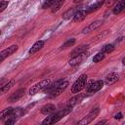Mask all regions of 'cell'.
Wrapping results in <instances>:
<instances>
[{
	"label": "cell",
	"instance_id": "cell-1",
	"mask_svg": "<svg viewBox=\"0 0 125 125\" xmlns=\"http://www.w3.org/2000/svg\"><path fill=\"white\" fill-rule=\"evenodd\" d=\"M71 109H72V107H69V106H67L66 108H64V109H62V110H60V111H58V112H56V113H53V114H51L49 117H46L43 121H42V124H47V125H50V124H55V123H57V122H59L61 119H62L65 115H67L68 113H70L71 112Z\"/></svg>",
	"mask_w": 125,
	"mask_h": 125
},
{
	"label": "cell",
	"instance_id": "cell-2",
	"mask_svg": "<svg viewBox=\"0 0 125 125\" xmlns=\"http://www.w3.org/2000/svg\"><path fill=\"white\" fill-rule=\"evenodd\" d=\"M86 82H87V75H86V74H82V75H80L79 78L72 84L71 92L74 93V94L80 92L82 89L85 88V86H86Z\"/></svg>",
	"mask_w": 125,
	"mask_h": 125
},
{
	"label": "cell",
	"instance_id": "cell-3",
	"mask_svg": "<svg viewBox=\"0 0 125 125\" xmlns=\"http://www.w3.org/2000/svg\"><path fill=\"white\" fill-rule=\"evenodd\" d=\"M50 83H51V80H50V79L42 80V81H40V82L34 84L33 86H31V88H30L29 91H28V94H29V95H35V94H37L38 92L44 90Z\"/></svg>",
	"mask_w": 125,
	"mask_h": 125
},
{
	"label": "cell",
	"instance_id": "cell-4",
	"mask_svg": "<svg viewBox=\"0 0 125 125\" xmlns=\"http://www.w3.org/2000/svg\"><path fill=\"white\" fill-rule=\"evenodd\" d=\"M99 113H100V108H99V107H96V108L92 109L85 117H83L82 120H80V121L78 122V124H79V125H86V124L91 123V122L99 115Z\"/></svg>",
	"mask_w": 125,
	"mask_h": 125
},
{
	"label": "cell",
	"instance_id": "cell-5",
	"mask_svg": "<svg viewBox=\"0 0 125 125\" xmlns=\"http://www.w3.org/2000/svg\"><path fill=\"white\" fill-rule=\"evenodd\" d=\"M104 86V82L102 80H97V81H93L91 83H89L86 87V92L88 94H94L98 91H100Z\"/></svg>",
	"mask_w": 125,
	"mask_h": 125
},
{
	"label": "cell",
	"instance_id": "cell-6",
	"mask_svg": "<svg viewBox=\"0 0 125 125\" xmlns=\"http://www.w3.org/2000/svg\"><path fill=\"white\" fill-rule=\"evenodd\" d=\"M18 50V45H11V46H9V47H7L6 49H4V50H2L1 52H0V62H2V61H4L6 58H8V57H10L11 55H13L16 51Z\"/></svg>",
	"mask_w": 125,
	"mask_h": 125
},
{
	"label": "cell",
	"instance_id": "cell-7",
	"mask_svg": "<svg viewBox=\"0 0 125 125\" xmlns=\"http://www.w3.org/2000/svg\"><path fill=\"white\" fill-rule=\"evenodd\" d=\"M67 86H68V81H62L59 86H57L51 93H50V96L52 97V98H54V97H58L59 95H61L66 88H67Z\"/></svg>",
	"mask_w": 125,
	"mask_h": 125
},
{
	"label": "cell",
	"instance_id": "cell-8",
	"mask_svg": "<svg viewBox=\"0 0 125 125\" xmlns=\"http://www.w3.org/2000/svg\"><path fill=\"white\" fill-rule=\"evenodd\" d=\"M84 98H85V95H84V94H77V95H75L74 97H72L71 99H69V100L67 101L66 106L73 107V106H75L76 104H80V103L83 101Z\"/></svg>",
	"mask_w": 125,
	"mask_h": 125
},
{
	"label": "cell",
	"instance_id": "cell-9",
	"mask_svg": "<svg viewBox=\"0 0 125 125\" xmlns=\"http://www.w3.org/2000/svg\"><path fill=\"white\" fill-rule=\"evenodd\" d=\"M102 24H103V21H93L92 23H90L89 25L85 26V27L82 29V33H83V34H86V33H89V32H91V31H94L95 29H97L98 27H100Z\"/></svg>",
	"mask_w": 125,
	"mask_h": 125
},
{
	"label": "cell",
	"instance_id": "cell-10",
	"mask_svg": "<svg viewBox=\"0 0 125 125\" xmlns=\"http://www.w3.org/2000/svg\"><path fill=\"white\" fill-rule=\"evenodd\" d=\"M23 94H24V89H19V90H17L16 92H14V93L9 97L8 101H9L10 103L17 102V101H19V100L23 96Z\"/></svg>",
	"mask_w": 125,
	"mask_h": 125
},
{
	"label": "cell",
	"instance_id": "cell-11",
	"mask_svg": "<svg viewBox=\"0 0 125 125\" xmlns=\"http://www.w3.org/2000/svg\"><path fill=\"white\" fill-rule=\"evenodd\" d=\"M56 109V105L54 104H47L45 105H43L40 109V112L42 114H45V115H48V114H51L55 111Z\"/></svg>",
	"mask_w": 125,
	"mask_h": 125
},
{
	"label": "cell",
	"instance_id": "cell-12",
	"mask_svg": "<svg viewBox=\"0 0 125 125\" xmlns=\"http://www.w3.org/2000/svg\"><path fill=\"white\" fill-rule=\"evenodd\" d=\"M87 16V12L85 10H77L76 13L74 14V16L72 17L73 18V21L75 22H79V21H82Z\"/></svg>",
	"mask_w": 125,
	"mask_h": 125
},
{
	"label": "cell",
	"instance_id": "cell-13",
	"mask_svg": "<svg viewBox=\"0 0 125 125\" xmlns=\"http://www.w3.org/2000/svg\"><path fill=\"white\" fill-rule=\"evenodd\" d=\"M88 48H89V46H88V45H81V46H79V47L75 48V49L71 52L70 57H71V58H73V57H76V56L82 55V54H84V53L87 51V49H88Z\"/></svg>",
	"mask_w": 125,
	"mask_h": 125
},
{
	"label": "cell",
	"instance_id": "cell-14",
	"mask_svg": "<svg viewBox=\"0 0 125 125\" xmlns=\"http://www.w3.org/2000/svg\"><path fill=\"white\" fill-rule=\"evenodd\" d=\"M44 44H45V42L44 41H42V40H40V41H37V42H35L33 45H32V47L29 49V51H28V53L30 54V55H33V54H35L36 52H38L40 49H42L43 48V46H44Z\"/></svg>",
	"mask_w": 125,
	"mask_h": 125
},
{
	"label": "cell",
	"instance_id": "cell-15",
	"mask_svg": "<svg viewBox=\"0 0 125 125\" xmlns=\"http://www.w3.org/2000/svg\"><path fill=\"white\" fill-rule=\"evenodd\" d=\"M124 8H125V0H119L115 4V6H114V8L112 10V13L114 15H118L124 10Z\"/></svg>",
	"mask_w": 125,
	"mask_h": 125
},
{
	"label": "cell",
	"instance_id": "cell-16",
	"mask_svg": "<svg viewBox=\"0 0 125 125\" xmlns=\"http://www.w3.org/2000/svg\"><path fill=\"white\" fill-rule=\"evenodd\" d=\"M15 83H16V80H15V79H11L8 83H6L5 85H3V86L0 88V96L3 95V94H5V93H7V92L15 85Z\"/></svg>",
	"mask_w": 125,
	"mask_h": 125
},
{
	"label": "cell",
	"instance_id": "cell-17",
	"mask_svg": "<svg viewBox=\"0 0 125 125\" xmlns=\"http://www.w3.org/2000/svg\"><path fill=\"white\" fill-rule=\"evenodd\" d=\"M118 78H119V75L116 72H111L108 75H106V77H105V84H107V85L112 84V83L116 82L118 80Z\"/></svg>",
	"mask_w": 125,
	"mask_h": 125
},
{
	"label": "cell",
	"instance_id": "cell-18",
	"mask_svg": "<svg viewBox=\"0 0 125 125\" xmlns=\"http://www.w3.org/2000/svg\"><path fill=\"white\" fill-rule=\"evenodd\" d=\"M78 10V7H73L69 10H67L63 15H62V19L63 20H69L70 18H72L74 16V14L76 13V11Z\"/></svg>",
	"mask_w": 125,
	"mask_h": 125
},
{
	"label": "cell",
	"instance_id": "cell-19",
	"mask_svg": "<svg viewBox=\"0 0 125 125\" xmlns=\"http://www.w3.org/2000/svg\"><path fill=\"white\" fill-rule=\"evenodd\" d=\"M63 3H64V0H56L55 3H54L53 6H52V12H53V13L58 12V11L62 7Z\"/></svg>",
	"mask_w": 125,
	"mask_h": 125
},
{
	"label": "cell",
	"instance_id": "cell-20",
	"mask_svg": "<svg viewBox=\"0 0 125 125\" xmlns=\"http://www.w3.org/2000/svg\"><path fill=\"white\" fill-rule=\"evenodd\" d=\"M104 3V0H102V1H99L98 3H96L95 5H93V6L89 7V9L86 11V12H87V14H88V13H93V12H95V11L99 10V9L102 7V5H103Z\"/></svg>",
	"mask_w": 125,
	"mask_h": 125
},
{
	"label": "cell",
	"instance_id": "cell-21",
	"mask_svg": "<svg viewBox=\"0 0 125 125\" xmlns=\"http://www.w3.org/2000/svg\"><path fill=\"white\" fill-rule=\"evenodd\" d=\"M83 55H84V54L71 58V60H70V61H69V62H68V63H69V65L74 66V65H76V64L80 63V62H81V61H82V57H83Z\"/></svg>",
	"mask_w": 125,
	"mask_h": 125
},
{
	"label": "cell",
	"instance_id": "cell-22",
	"mask_svg": "<svg viewBox=\"0 0 125 125\" xmlns=\"http://www.w3.org/2000/svg\"><path fill=\"white\" fill-rule=\"evenodd\" d=\"M13 110H14V108L8 107V108H5V109H3L2 111H0V120L4 119V118H6L8 115H10V114L13 112Z\"/></svg>",
	"mask_w": 125,
	"mask_h": 125
},
{
	"label": "cell",
	"instance_id": "cell-23",
	"mask_svg": "<svg viewBox=\"0 0 125 125\" xmlns=\"http://www.w3.org/2000/svg\"><path fill=\"white\" fill-rule=\"evenodd\" d=\"M114 50V46L112 45V44H106V45H104L103 48H102V53H104V54H108V53H110V52H112Z\"/></svg>",
	"mask_w": 125,
	"mask_h": 125
},
{
	"label": "cell",
	"instance_id": "cell-24",
	"mask_svg": "<svg viewBox=\"0 0 125 125\" xmlns=\"http://www.w3.org/2000/svg\"><path fill=\"white\" fill-rule=\"evenodd\" d=\"M104 56H105V55H104V53H102V52L96 54V55L94 56V58H93V62H102V61L104 59Z\"/></svg>",
	"mask_w": 125,
	"mask_h": 125
},
{
	"label": "cell",
	"instance_id": "cell-25",
	"mask_svg": "<svg viewBox=\"0 0 125 125\" xmlns=\"http://www.w3.org/2000/svg\"><path fill=\"white\" fill-rule=\"evenodd\" d=\"M74 43H75V39L74 38H71V39H68L67 41H65L62 45V49H66V48H68V47H71V46H73L74 45Z\"/></svg>",
	"mask_w": 125,
	"mask_h": 125
},
{
	"label": "cell",
	"instance_id": "cell-26",
	"mask_svg": "<svg viewBox=\"0 0 125 125\" xmlns=\"http://www.w3.org/2000/svg\"><path fill=\"white\" fill-rule=\"evenodd\" d=\"M17 115H15V116H13L12 115V113L10 114V115H8L6 118H8L6 121H5V124L6 125H10V124H14L15 122H16V120H17Z\"/></svg>",
	"mask_w": 125,
	"mask_h": 125
},
{
	"label": "cell",
	"instance_id": "cell-27",
	"mask_svg": "<svg viewBox=\"0 0 125 125\" xmlns=\"http://www.w3.org/2000/svg\"><path fill=\"white\" fill-rule=\"evenodd\" d=\"M55 1H56V0H45V2H44L43 5H42V8H43V9H47V8L52 7L53 4L55 3Z\"/></svg>",
	"mask_w": 125,
	"mask_h": 125
},
{
	"label": "cell",
	"instance_id": "cell-28",
	"mask_svg": "<svg viewBox=\"0 0 125 125\" xmlns=\"http://www.w3.org/2000/svg\"><path fill=\"white\" fill-rule=\"evenodd\" d=\"M7 6H8V1H1L0 2V13L1 12H3L6 8H7Z\"/></svg>",
	"mask_w": 125,
	"mask_h": 125
},
{
	"label": "cell",
	"instance_id": "cell-29",
	"mask_svg": "<svg viewBox=\"0 0 125 125\" xmlns=\"http://www.w3.org/2000/svg\"><path fill=\"white\" fill-rule=\"evenodd\" d=\"M113 117H114V119H121V118L123 117V114H122L121 112H118V113H117V114H115Z\"/></svg>",
	"mask_w": 125,
	"mask_h": 125
},
{
	"label": "cell",
	"instance_id": "cell-30",
	"mask_svg": "<svg viewBox=\"0 0 125 125\" xmlns=\"http://www.w3.org/2000/svg\"><path fill=\"white\" fill-rule=\"evenodd\" d=\"M106 121L105 120H104V121H100V122H98V124H104V123H105Z\"/></svg>",
	"mask_w": 125,
	"mask_h": 125
},
{
	"label": "cell",
	"instance_id": "cell-31",
	"mask_svg": "<svg viewBox=\"0 0 125 125\" xmlns=\"http://www.w3.org/2000/svg\"><path fill=\"white\" fill-rule=\"evenodd\" d=\"M81 1H83V0H73L74 3H78V2H81Z\"/></svg>",
	"mask_w": 125,
	"mask_h": 125
},
{
	"label": "cell",
	"instance_id": "cell-32",
	"mask_svg": "<svg viewBox=\"0 0 125 125\" xmlns=\"http://www.w3.org/2000/svg\"><path fill=\"white\" fill-rule=\"evenodd\" d=\"M0 35H1V30H0Z\"/></svg>",
	"mask_w": 125,
	"mask_h": 125
}]
</instances>
